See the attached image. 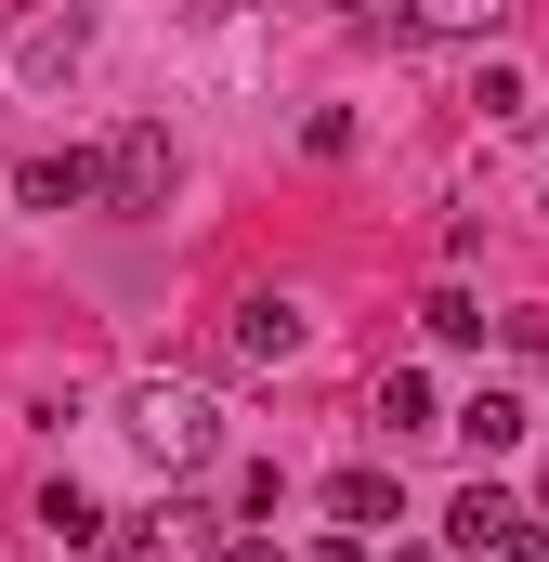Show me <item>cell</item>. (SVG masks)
Returning <instances> with one entry per match:
<instances>
[{"mask_svg":"<svg viewBox=\"0 0 549 562\" xmlns=\"http://www.w3.org/2000/svg\"><path fill=\"white\" fill-rule=\"evenodd\" d=\"M13 196H26V210H92V196H105V157H79V144H66V157H26Z\"/></svg>","mask_w":549,"mask_h":562,"instance_id":"3","label":"cell"},{"mask_svg":"<svg viewBox=\"0 0 549 562\" xmlns=\"http://www.w3.org/2000/svg\"><path fill=\"white\" fill-rule=\"evenodd\" d=\"M511 524H524V510H511L497 484H458V497H445V550H511Z\"/></svg>","mask_w":549,"mask_h":562,"instance_id":"7","label":"cell"},{"mask_svg":"<svg viewBox=\"0 0 549 562\" xmlns=\"http://www.w3.org/2000/svg\"><path fill=\"white\" fill-rule=\"evenodd\" d=\"M340 13H380V0H340Z\"/></svg>","mask_w":549,"mask_h":562,"instance_id":"16","label":"cell"},{"mask_svg":"<svg viewBox=\"0 0 549 562\" xmlns=\"http://www.w3.org/2000/svg\"><path fill=\"white\" fill-rule=\"evenodd\" d=\"M445 431H471V445L497 458V445H524V406H511V393H471V406H458V419H445Z\"/></svg>","mask_w":549,"mask_h":562,"instance_id":"11","label":"cell"},{"mask_svg":"<svg viewBox=\"0 0 549 562\" xmlns=\"http://www.w3.org/2000/svg\"><path fill=\"white\" fill-rule=\"evenodd\" d=\"M380 13H393V40H484L511 0H380Z\"/></svg>","mask_w":549,"mask_h":562,"instance_id":"5","label":"cell"},{"mask_svg":"<svg viewBox=\"0 0 549 562\" xmlns=\"http://www.w3.org/2000/svg\"><path fill=\"white\" fill-rule=\"evenodd\" d=\"M236 353H249V367H288V353H301V301H288V288H249V301H236Z\"/></svg>","mask_w":549,"mask_h":562,"instance_id":"4","label":"cell"},{"mask_svg":"<svg viewBox=\"0 0 549 562\" xmlns=\"http://www.w3.org/2000/svg\"><path fill=\"white\" fill-rule=\"evenodd\" d=\"M170 170H183V157H170V132H157V119H132V132L105 144V210H170Z\"/></svg>","mask_w":549,"mask_h":562,"instance_id":"2","label":"cell"},{"mask_svg":"<svg viewBox=\"0 0 549 562\" xmlns=\"http://www.w3.org/2000/svg\"><path fill=\"white\" fill-rule=\"evenodd\" d=\"M79 53H92V13H79V0H66V13H40V26L13 40V66H26V79H66Z\"/></svg>","mask_w":549,"mask_h":562,"instance_id":"6","label":"cell"},{"mask_svg":"<svg viewBox=\"0 0 549 562\" xmlns=\"http://www.w3.org/2000/svg\"><path fill=\"white\" fill-rule=\"evenodd\" d=\"M393 562H445V550H393Z\"/></svg>","mask_w":549,"mask_h":562,"instance_id":"15","label":"cell"},{"mask_svg":"<svg viewBox=\"0 0 549 562\" xmlns=\"http://www.w3.org/2000/svg\"><path fill=\"white\" fill-rule=\"evenodd\" d=\"M418 314H432V340H484V301H471V288H432Z\"/></svg>","mask_w":549,"mask_h":562,"instance_id":"13","label":"cell"},{"mask_svg":"<svg viewBox=\"0 0 549 562\" xmlns=\"http://www.w3.org/2000/svg\"><path fill=\"white\" fill-rule=\"evenodd\" d=\"M497 562H549V510H524V524H511V550Z\"/></svg>","mask_w":549,"mask_h":562,"instance_id":"14","label":"cell"},{"mask_svg":"<svg viewBox=\"0 0 549 562\" xmlns=\"http://www.w3.org/2000/svg\"><path fill=\"white\" fill-rule=\"evenodd\" d=\"M197 537H210V510H170V524H119V537H105V562H183Z\"/></svg>","mask_w":549,"mask_h":562,"instance_id":"8","label":"cell"},{"mask_svg":"<svg viewBox=\"0 0 549 562\" xmlns=\"http://www.w3.org/2000/svg\"><path fill=\"white\" fill-rule=\"evenodd\" d=\"M40 537H53V550H92V537H105V510H92L79 484H53V497H40Z\"/></svg>","mask_w":549,"mask_h":562,"instance_id":"10","label":"cell"},{"mask_svg":"<svg viewBox=\"0 0 549 562\" xmlns=\"http://www.w3.org/2000/svg\"><path fill=\"white\" fill-rule=\"evenodd\" d=\"M132 445L157 471H197V458H223V406L197 380H132Z\"/></svg>","mask_w":549,"mask_h":562,"instance_id":"1","label":"cell"},{"mask_svg":"<svg viewBox=\"0 0 549 562\" xmlns=\"http://www.w3.org/2000/svg\"><path fill=\"white\" fill-rule=\"evenodd\" d=\"M393 510H406V497H393V471H327V524H354V537H367V524H393Z\"/></svg>","mask_w":549,"mask_h":562,"instance_id":"9","label":"cell"},{"mask_svg":"<svg viewBox=\"0 0 549 562\" xmlns=\"http://www.w3.org/2000/svg\"><path fill=\"white\" fill-rule=\"evenodd\" d=\"M380 419H393V431H445V419H432V380H418V367H393V380H380Z\"/></svg>","mask_w":549,"mask_h":562,"instance_id":"12","label":"cell"}]
</instances>
